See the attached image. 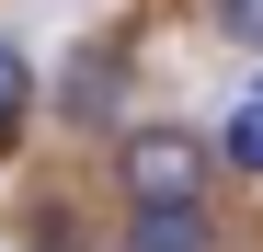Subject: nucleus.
<instances>
[{"mask_svg": "<svg viewBox=\"0 0 263 252\" xmlns=\"http://www.w3.org/2000/svg\"><path fill=\"white\" fill-rule=\"evenodd\" d=\"M206 160H217V138H195V126H126L115 184H126V206H206Z\"/></svg>", "mask_w": 263, "mask_h": 252, "instance_id": "obj_1", "label": "nucleus"}, {"mask_svg": "<svg viewBox=\"0 0 263 252\" xmlns=\"http://www.w3.org/2000/svg\"><path fill=\"white\" fill-rule=\"evenodd\" d=\"M115 252H217V218L206 206H126Z\"/></svg>", "mask_w": 263, "mask_h": 252, "instance_id": "obj_2", "label": "nucleus"}, {"mask_svg": "<svg viewBox=\"0 0 263 252\" xmlns=\"http://www.w3.org/2000/svg\"><path fill=\"white\" fill-rule=\"evenodd\" d=\"M115 103H126V58H115V46H80L69 80H58V115H69V126H103Z\"/></svg>", "mask_w": 263, "mask_h": 252, "instance_id": "obj_3", "label": "nucleus"}, {"mask_svg": "<svg viewBox=\"0 0 263 252\" xmlns=\"http://www.w3.org/2000/svg\"><path fill=\"white\" fill-rule=\"evenodd\" d=\"M23 115H34V58L12 46V34H0V138H12Z\"/></svg>", "mask_w": 263, "mask_h": 252, "instance_id": "obj_4", "label": "nucleus"}, {"mask_svg": "<svg viewBox=\"0 0 263 252\" xmlns=\"http://www.w3.org/2000/svg\"><path fill=\"white\" fill-rule=\"evenodd\" d=\"M217 160H229V172H263V92H252L229 126H217Z\"/></svg>", "mask_w": 263, "mask_h": 252, "instance_id": "obj_5", "label": "nucleus"}, {"mask_svg": "<svg viewBox=\"0 0 263 252\" xmlns=\"http://www.w3.org/2000/svg\"><path fill=\"white\" fill-rule=\"evenodd\" d=\"M206 23L229 34V46H252V58H263V0H206Z\"/></svg>", "mask_w": 263, "mask_h": 252, "instance_id": "obj_6", "label": "nucleus"}]
</instances>
